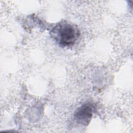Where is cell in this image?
Instances as JSON below:
<instances>
[{
    "label": "cell",
    "instance_id": "cell-2",
    "mask_svg": "<svg viewBox=\"0 0 133 133\" xmlns=\"http://www.w3.org/2000/svg\"><path fill=\"white\" fill-rule=\"evenodd\" d=\"M95 108L93 104L88 102L79 107L74 113L75 120L78 123L87 125L90 122Z\"/></svg>",
    "mask_w": 133,
    "mask_h": 133
},
{
    "label": "cell",
    "instance_id": "cell-1",
    "mask_svg": "<svg viewBox=\"0 0 133 133\" xmlns=\"http://www.w3.org/2000/svg\"><path fill=\"white\" fill-rule=\"evenodd\" d=\"M55 39L62 47L73 45L79 35L78 29L74 25L68 23L58 24L53 30Z\"/></svg>",
    "mask_w": 133,
    "mask_h": 133
}]
</instances>
